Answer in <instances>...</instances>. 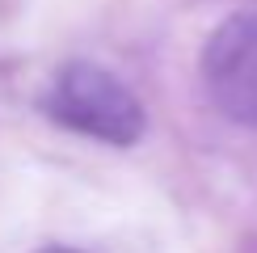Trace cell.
<instances>
[{"mask_svg":"<svg viewBox=\"0 0 257 253\" xmlns=\"http://www.w3.org/2000/svg\"><path fill=\"white\" fill-rule=\"evenodd\" d=\"M202 89L223 118L257 126V13H232L202 47Z\"/></svg>","mask_w":257,"mask_h":253,"instance_id":"2","label":"cell"},{"mask_svg":"<svg viewBox=\"0 0 257 253\" xmlns=\"http://www.w3.org/2000/svg\"><path fill=\"white\" fill-rule=\"evenodd\" d=\"M47 114L76 135L126 148L144 135V105L126 84L101 63H63L47 89Z\"/></svg>","mask_w":257,"mask_h":253,"instance_id":"1","label":"cell"},{"mask_svg":"<svg viewBox=\"0 0 257 253\" xmlns=\"http://www.w3.org/2000/svg\"><path fill=\"white\" fill-rule=\"evenodd\" d=\"M42 253H80V249H63V245H51V249H42Z\"/></svg>","mask_w":257,"mask_h":253,"instance_id":"3","label":"cell"}]
</instances>
